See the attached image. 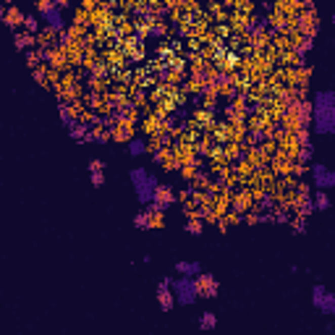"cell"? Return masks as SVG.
<instances>
[{
  "label": "cell",
  "mask_w": 335,
  "mask_h": 335,
  "mask_svg": "<svg viewBox=\"0 0 335 335\" xmlns=\"http://www.w3.org/2000/svg\"><path fill=\"white\" fill-rule=\"evenodd\" d=\"M194 285H196V296L199 299H218L220 296V280L212 275V272H199L194 278Z\"/></svg>",
  "instance_id": "obj_5"
},
{
  "label": "cell",
  "mask_w": 335,
  "mask_h": 335,
  "mask_svg": "<svg viewBox=\"0 0 335 335\" xmlns=\"http://www.w3.org/2000/svg\"><path fill=\"white\" fill-rule=\"evenodd\" d=\"M147 149H149V147H147L144 139H131L129 147H126V152H129L131 157H142V155H147Z\"/></svg>",
  "instance_id": "obj_15"
},
{
  "label": "cell",
  "mask_w": 335,
  "mask_h": 335,
  "mask_svg": "<svg viewBox=\"0 0 335 335\" xmlns=\"http://www.w3.org/2000/svg\"><path fill=\"white\" fill-rule=\"evenodd\" d=\"M171 291H173V299L178 307H191L196 304V285H194V278H173L171 283Z\"/></svg>",
  "instance_id": "obj_2"
},
{
  "label": "cell",
  "mask_w": 335,
  "mask_h": 335,
  "mask_svg": "<svg viewBox=\"0 0 335 335\" xmlns=\"http://www.w3.org/2000/svg\"><path fill=\"white\" fill-rule=\"evenodd\" d=\"M24 29H26V34H37V29H39V19L34 16V13H24Z\"/></svg>",
  "instance_id": "obj_18"
},
{
  "label": "cell",
  "mask_w": 335,
  "mask_h": 335,
  "mask_svg": "<svg viewBox=\"0 0 335 335\" xmlns=\"http://www.w3.org/2000/svg\"><path fill=\"white\" fill-rule=\"evenodd\" d=\"M312 178H314V189L317 191H327V189L335 186V173L330 171L327 165H322V162L312 165Z\"/></svg>",
  "instance_id": "obj_7"
},
{
  "label": "cell",
  "mask_w": 335,
  "mask_h": 335,
  "mask_svg": "<svg viewBox=\"0 0 335 335\" xmlns=\"http://www.w3.org/2000/svg\"><path fill=\"white\" fill-rule=\"evenodd\" d=\"M92 171H105V160H100V157L89 160V173H92Z\"/></svg>",
  "instance_id": "obj_20"
},
{
  "label": "cell",
  "mask_w": 335,
  "mask_h": 335,
  "mask_svg": "<svg viewBox=\"0 0 335 335\" xmlns=\"http://www.w3.org/2000/svg\"><path fill=\"white\" fill-rule=\"evenodd\" d=\"M32 42H34V37L26 34V32H16V34H13V45H16V50H26Z\"/></svg>",
  "instance_id": "obj_17"
},
{
  "label": "cell",
  "mask_w": 335,
  "mask_h": 335,
  "mask_svg": "<svg viewBox=\"0 0 335 335\" xmlns=\"http://www.w3.org/2000/svg\"><path fill=\"white\" fill-rule=\"evenodd\" d=\"M160 186V181H157V176L155 173H147L139 184H134V189H136V199H139V204L142 207H149V202H152V196H155V189Z\"/></svg>",
  "instance_id": "obj_6"
},
{
  "label": "cell",
  "mask_w": 335,
  "mask_h": 335,
  "mask_svg": "<svg viewBox=\"0 0 335 335\" xmlns=\"http://www.w3.org/2000/svg\"><path fill=\"white\" fill-rule=\"evenodd\" d=\"M134 225L139 228V231H152V228H160L162 225V212L157 210H139L134 215Z\"/></svg>",
  "instance_id": "obj_8"
},
{
  "label": "cell",
  "mask_w": 335,
  "mask_h": 335,
  "mask_svg": "<svg viewBox=\"0 0 335 335\" xmlns=\"http://www.w3.org/2000/svg\"><path fill=\"white\" fill-rule=\"evenodd\" d=\"M173 270L178 272V278H196L204 267H202V262H196V260H181V262L173 265Z\"/></svg>",
  "instance_id": "obj_11"
},
{
  "label": "cell",
  "mask_w": 335,
  "mask_h": 335,
  "mask_svg": "<svg viewBox=\"0 0 335 335\" xmlns=\"http://www.w3.org/2000/svg\"><path fill=\"white\" fill-rule=\"evenodd\" d=\"M34 79L42 84V81H45V73H42V71H34Z\"/></svg>",
  "instance_id": "obj_21"
},
{
  "label": "cell",
  "mask_w": 335,
  "mask_h": 335,
  "mask_svg": "<svg viewBox=\"0 0 335 335\" xmlns=\"http://www.w3.org/2000/svg\"><path fill=\"white\" fill-rule=\"evenodd\" d=\"M196 322H199V330H204V332L207 330H215L218 327V314L215 312H202Z\"/></svg>",
  "instance_id": "obj_13"
},
{
  "label": "cell",
  "mask_w": 335,
  "mask_h": 335,
  "mask_svg": "<svg viewBox=\"0 0 335 335\" xmlns=\"http://www.w3.org/2000/svg\"><path fill=\"white\" fill-rule=\"evenodd\" d=\"M34 8L37 13H42V21H48L50 32H63V16H60V11L53 0H37Z\"/></svg>",
  "instance_id": "obj_4"
},
{
  "label": "cell",
  "mask_w": 335,
  "mask_h": 335,
  "mask_svg": "<svg viewBox=\"0 0 335 335\" xmlns=\"http://www.w3.org/2000/svg\"><path fill=\"white\" fill-rule=\"evenodd\" d=\"M312 207L319 210V212L330 210V196H327V191H314V196H312Z\"/></svg>",
  "instance_id": "obj_16"
},
{
  "label": "cell",
  "mask_w": 335,
  "mask_h": 335,
  "mask_svg": "<svg viewBox=\"0 0 335 335\" xmlns=\"http://www.w3.org/2000/svg\"><path fill=\"white\" fill-rule=\"evenodd\" d=\"M312 304H314V309H319L327 317L335 314V294L327 291L325 283H314L312 285Z\"/></svg>",
  "instance_id": "obj_3"
},
{
  "label": "cell",
  "mask_w": 335,
  "mask_h": 335,
  "mask_svg": "<svg viewBox=\"0 0 335 335\" xmlns=\"http://www.w3.org/2000/svg\"><path fill=\"white\" fill-rule=\"evenodd\" d=\"M176 202V191H173V186H165V184H160L157 189H155V196H152V202H149V210H157V212H162V210H167Z\"/></svg>",
  "instance_id": "obj_9"
},
{
  "label": "cell",
  "mask_w": 335,
  "mask_h": 335,
  "mask_svg": "<svg viewBox=\"0 0 335 335\" xmlns=\"http://www.w3.org/2000/svg\"><path fill=\"white\" fill-rule=\"evenodd\" d=\"M89 181H92V186H105V171H92Z\"/></svg>",
  "instance_id": "obj_19"
},
{
  "label": "cell",
  "mask_w": 335,
  "mask_h": 335,
  "mask_svg": "<svg viewBox=\"0 0 335 335\" xmlns=\"http://www.w3.org/2000/svg\"><path fill=\"white\" fill-rule=\"evenodd\" d=\"M171 283H173L171 275L160 278V283H157V304H160V309H162V312H173V307H176V299H173V291H171Z\"/></svg>",
  "instance_id": "obj_10"
},
{
  "label": "cell",
  "mask_w": 335,
  "mask_h": 335,
  "mask_svg": "<svg viewBox=\"0 0 335 335\" xmlns=\"http://www.w3.org/2000/svg\"><path fill=\"white\" fill-rule=\"evenodd\" d=\"M3 13H6V6H3V3H0V16H3Z\"/></svg>",
  "instance_id": "obj_22"
},
{
  "label": "cell",
  "mask_w": 335,
  "mask_h": 335,
  "mask_svg": "<svg viewBox=\"0 0 335 335\" xmlns=\"http://www.w3.org/2000/svg\"><path fill=\"white\" fill-rule=\"evenodd\" d=\"M184 231H186L189 236H202V233H204V223H202L199 218L189 215V220H186V225H184Z\"/></svg>",
  "instance_id": "obj_14"
},
{
  "label": "cell",
  "mask_w": 335,
  "mask_h": 335,
  "mask_svg": "<svg viewBox=\"0 0 335 335\" xmlns=\"http://www.w3.org/2000/svg\"><path fill=\"white\" fill-rule=\"evenodd\" d=\"M3 21H6L11 29H16L19 24L24 26V13H21V8H16V6H8V8H6V13H3Z\"/></svg>",
  "instance_id": "obj_12"
},
{
  "label": "cell",
  "mask_w": 335,
  "mask_h": 335,
  "mask_svg": "<svg viewBox=\"0 0 335 335\" xmlns=\"http://www.w3.org/2000/svg\"><path fill=\"white\" fill-rule=\"evenodd\" d=\"M312 115H314V134H319V136L335 134V92L332 89L314 92Z\"/></svg>",
  "instance_id": "obj_1"
}]
</instances>
